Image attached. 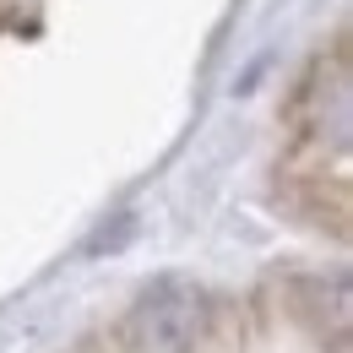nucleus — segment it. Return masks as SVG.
Returning a JSON list of instances; mask_svg holds the SVG:
<instances>
[{
  "label": "nucleus",
  "instance_id": "obj_1",
  "mask_svg": "<svg viewBox=\"0 0 353 353\" xmlns=\"http://www.w3.org/2000/svg\"><path fill=\"white\" fill-rule=\"evenodd\" d=\"M201 321H207V305H201V294L185 288V283H163V288L141 294V305L131 310V332L147 353L190 348L196 332H201Z\"/></svg>",
  "mask_w": 353,
  "mask_h": 353
}]
</instances>
